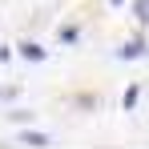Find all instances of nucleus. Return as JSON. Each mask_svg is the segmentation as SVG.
<instances>
[{"instance_id":"3","label":"nucleus","mask_w":149,"mask_h":149,"mask_svg":"<svg viewBox=\"0 0 149 149\" xmlns=\"http://www.w3.org/2000/svg\"><path fill=\"white\" fill-rule=\"evenodd\" d=\"M16 52H20V61H32V65L49 61V49H45V45H36V40H20V45H16Z\"/></svg>"},{"instance_id":"1","label":"nucleus","mask_w":149,"mask_h":149,"mask_svg":"<svg viewBox=\"0 0 149 149\" xmlns=\"http://www.w3.org/2000/svg\"><path fill=\"white\" fill-rule=\"evenodd\" d=\"M113 56H117V61H145L149 56V40L145 36H129V40H121V45L113 49Z\"/></svg>"},{"instance_id":"4","label":"nucleus","mask_w":149,"mask_h":149,"mask_svg":"<svg viewBox=\"0 0 149 149\" xmlns=\"http://www.w3.org/2000/svg\"><path fill=\"white\" fill-rule=\"evenodd\" d=\"M56 40H61V45L69 49V45H77V40H81V28H77V24H65V28H56Z\"/></svg>"},{"instance_id":"8","label":"nucleus","mask_w":149,"mask_h":149,"mask_svg":"<svg viewBox=\"0 0 149 149\" xmlns=\"http://www.w3.org/2000/svg\"><path fill=\"white\" fill-rule=\"evenodd\" d=\"M109 4H113V8H125V0H109Z\"/></svg>"},{"instance_id":"5","label":"nucleus","mask_w":149,"mask_h":149,"mask_svg":"<svg viewBox=\"0 0 149 149\" xmlns=\"http://www.w3.org/2000/svg\"><path fill=\"white\" fill-rule=\"evenodd\" d=\"M137 101H141V85H129V89H125V97H121V109H125V113H133V109H137Z\"/></svg>"},{"instance_id":"9","label":"nucleus","mask_w":149,"mask_h":149,"mask_svg":"<svg viewBox=\"0 0 149 149\" xmlns=\"http://www.w3.org/2000/svg\"><path fill=\"white\" fill-rule=\"evenodd\" d=\"M0 65H4V61H0Z\"/></svg>"},{"instance_id":"6","label":"nucleus","mask_w":149,"mask_h":149,"mask_svg":"<svg viewBox=\"0 0 149 149\" xmlns=\"http://www.w3.org/2000/svg\"><path fill=\"white\" fill-rule=\"evenodd\" d=\"M133 16L141 24H149V0H133Z\"/></svg>"},{"instance_id":"2","label":"nucleus","mask_w":149,"mask_h":149,"mask_svg":"<svg viewBox=\"0 0 149 149\" xmlns=\"http://www.w3.org/2000/svg\"><path fill=\"white\" fill-rule=\"evenodd\" d=\"M20 145H32V149H49V145H56L52 141V133H40V129H20V137H16Z\"/></svg>"},{"instance_id":"7","label":"nucleus","mask_w":149,"mask_h":149,"mask_svg":"<svg viewBox=\"0 0 149 149\" xmlns=\"http://www.w3.org/2000/svg\"><path fill=\"white\" fill-rule=\"evenodd\" d=\"M8 117H12V121H16V125H32V113H28V109H12Z\"/></svg>"}]
</instances>
